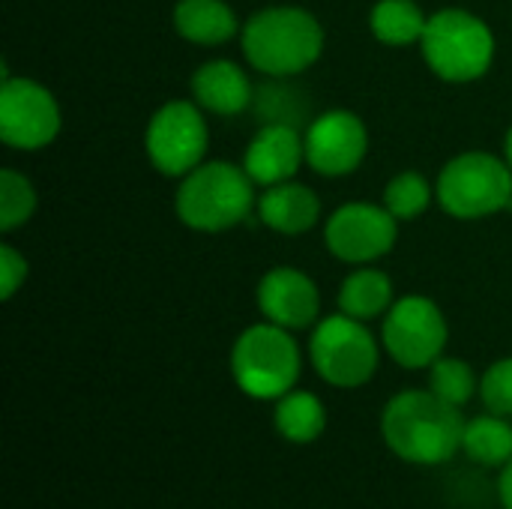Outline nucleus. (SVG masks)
<instances>
[{
    "instance_id": "obj_1",
    "label": "nucleus",
    "mask_w": 512,
    "mask_h": 509,
    "mask_svg": "<svg viewBox=\"0 0 512 509\" xmlns=\"http://www.w3.org/2000/svg\"><path fill=\"white\" fill-rule=\"evenodd\" d=\"M462 408L432 390H402L381 411V435L393 456L408 465H444L462 450Z\"/></svg>"
},
{
    "instance_id": "obj_2",
    "label": "nucleus",
    "mask_w": 512,
    "mask_h": 509,
    "mask_svg": "<svg viewBox=\"0 0 512 509\" xmlns=\"http://www.w3.org/2000/svg\"><path fill=\"white\" fill-rule=\"evenodd\" d=\"M243 54L267 78L306 72L324 51L321 21L300 6H267L240 30Z\"/></svg>"
},
{
    "instance_id": "obj_3",
    "label": "nucleus",
    "mask_w": 512,
    "mask_h": 509,
    "mask_svg": "<svg viewBox=\"0 0 512 509\" xmlns=\"http://www.w3.org/2000/svg\"><path fill=\"white\" fill-rule=\"evenodd\" d=\"M174 207L186 228L219 234L246 222L252 207H258L255 180L240 165L222 159L201 162L195 171L180 177Z\"/></svg>"
},
{
    "instance_id": "obj_4",
    "label": "nucleus",
    "mask_w": 512,
    "mask_h": 509,
    "mask_svg": "<svg viewBox=\"0 0 512 509\" xmlns=\"http://www.w3.org/2000/svg\"><path fill=\"white\" fill-rule=\"evenodd\" d=\"M420 51L438 78L450 84H468L492 69L495 33L468 9H441L426 21Z\"/></svg>"
},
{
    "instance_id": "obj_5",
    "label": "nucleus",
    "mask_w": 512,
    "mask_h": 509,
    "mask_svg": "<svg viewBox=\"0 0 512 509\" xmlns=\"http://www.w3.org/2000/svg\"><path fill=\"white\" fill-rule=\"evenodd\" d=\"M303 357L291 330L261 321L246 327L231 348V378L252 399H282L300 381Z\"/></svg>"
},
{
    "instance_id": "obj_6",
    "label": "nucleus",
    "mask_w": 512,
    "mask_h": 509,
    "mask_svg": "<svg viewBox=\"0 0 512 509\" xmlns=\"http://www.w3.org/2000/svg\"><path fill=\"white\" fill-rule=\"evenodd\" d=\"M435 198L453 219H486L512 210V168L507 159L468 150L450 159L435 183Z\"/></svg>"
},
{
    "instance_id": "obj_7",
    "label": "nucleus",
    "mask_w": 512,
    "mask_h": 509,
    "mask_svg": "<svg viewBox=\"0 0 512 509\" xmlns=\"http://www.w3.org/2000/svg\"><path fill=\"white\" fill-rule=\"evenodd\" d=\"M309 357L315 372L327 384L339 390H354L375 378L381 363V345L369 333L366 321L339 312L315 324L309 339Z\"/></svg>"
},
{
    "instance_id": "obj_8",
    "label": "nucleus",
    "mask_w": 512,
    "mask_h": 509,
    "mask_svg": "<svg viewBox=\"0 0 512 509\" xmlns=\"http://www.w3.org/2000/svg\"><path fill=\"white\" fill-rule=\"evenodd\" d=\"M204 108L189 99L165 102L147 123L144 150L153 168L165 177H186L204 162L210 129L201 114Z\"/></svg>"
},
{
    "instance_id": "obj_9",
    "label": "nucleus",
    "mask_w": 512,
    "mask_h": 509,
    "mask_svg": "<svg viewBox=\"0 0 512 509\" xmlns=\"http://www.w3.org/2000/svg\"><path fill=\"white\" fill-rule=\"evenodd\" d=\"M447 339L450 327L441 306L423 294L396 300L384 315L381 342L402 369H429L438 357H444Z\"/></svg>"
},
{
    "instance_id": "obj_10",
    "label": "nucleus",
    "mask_w": 512,
    "mask_h": 509,
    "mask_svg": "<svg viewBox=\"0 0 512 509\" xmlns=\"http://www.w3.org/2000/svg\"><path fill=\"white\" fill-rule=\"evenodd\" d=\"M63 126L60 105L48 87L33 78H15L3 66L0 87V138L12 150H42Z\"/></svg>"
},
{
    "instance_id": "obj_11",
    "label": "nucleus",
    "mask_w": 512,
    "mask_h": 509,
    "mask_svg": "<svg viewBox=\"0 0 512 509\" xmlns=\"http://www.w3.org/2000/svg\"><path fill=\"white\" fill-rule=\"evenodd\" d=\"M399 240V219L384 204H342L324 225L330 255L345 264H372L384 258Z\"/></svg>"
},
{
    "instance_id": "obj_12",
    "label": "nucleus",
    "mask_w": 512,
    "mask_h": 509,
    "mask_svg": "<svg viewBox=\"0 0 512 509\" xmlns=\"http://www.w3.org/2000/svg\"><path fill=\"white\" fill-rule=\"evenodd\" d=\"M303 141H306V165L321 177H348L351 171L360 168L369 150L366 123L348 108H333L318 114L303 132Z\"/></svg>"
},
{
    "instance_id": "obj_13",
    "label": "nucleus",
    "mask_w": 512,
    "mask_h": 509,
    "mask_svg": "<svg viewBox=\"0 0 512 509\" xmlns=\"http://www.w3.org/2000/svg\"><path fill=\"white\" fill-rule=\"evenodd\" d=\"M258 309L264 321L279 324L285 330H309L318 324L321 294L312 276L297 267H273L261 276L255 291Z\"/></svg>"
},
{
    "instance_id": "obj_14",
    "label": "nucleus",
    "mask_w": 512,
    "mask_h": 509,
    "mask_svg": "<svg viewBox=\"0 0 512 509\" xmlns=\"http://www.w3.org/2000/svg\"><path fill=\"white\" fill-rule=\"evenodd\" d=\"M303 162L306 141L291 123H261L243 156V168L255 180V186H276L294 180Z\"/></svg>"
},
{
    "instance_id": "obj_15",
    "label": "nucleus",
    "mask_w": 512,
    "mask_h": 509,
    "mask_svg": "<svg viewBox=\"0 0 512 509\" xmlns=\"http://www.w3.org/2000/svg\"><path fill=\"white\" fill-rule=\"evenodd\" d=\"M189 87L192 99L219 117H234L255 102V87L234 60H207L195 69Z\"/></svg>"
},
{
    "instance_id": "obj_16",
    "label": "nucleus",
    "mask_w": 512,
    "mask_h": 509,
    "mask_svg": "<svg viewBox=\"0 0 512 509\" xmlns=\"http://www.w3.org/2000/svg\"><path fill=\"white\" fill-rule=\"evenodd\" d=\"M258 219L276 234L297 237L318 225L321 201L309 186L285 180L276 186H264V195H258Z\"/></svg>"
},
{
    "instance_id": "obj_17",
    "label": "nucleus",
    "mask_w": 512,
    "mask_h": 509,
    "mask_svg": "<svg viewBox=\"0 0 512 509\" xmlns=\"http://www.w3.org/2000/svg\"><path fill=\"white\" fill-rule=\"evenodd\" d=\"M174 27L195 45H225L243 30L237 12L225 0H177Z\"/></svg>"
},
{
    "instance_id": "obj_18",
    "label": "nucleus",
    "mask_w": 512,
    "mask_h": 509,
    "mask_svg": "<svg viewBox=\"0 0 512 509\" xmlns=\"http://www.w3.org/2000/svg\"><path fill=\"white\" fill-rule=\"evenodd\" d=\"M393 282L384 270L357 267L339 288V312L357 321H375L390 312L393 306Z\"/></svg>"
},
{
    "instance_id": "obj_19",
    "label": "nucleus",
    "mask_w": 512,
    "mask_h": 509,
    "mask_svg": "<svg viewBox=\"0 0 512 509\" xmlns=\"http://www.w3.org/2000/svg\"><path fill=\"white\" fill-rule=\"evenodd\" d=\"M273 423L288 444H312L327 429V408L315 393L291 390L282 399H276Z\"/></svg>"
},
{
    "instance_id": "obj_20",
    "label": "nucleus",
    "mask_w": 512,
    "mask_h": 509,
    "mask_svg": "<svg viewBox=\"0 0 512 509\" xmlns=\"http://www.w3.org/2000/svg\"><path fill=\"white\" fill-rule=\"evenodd\" d=\"M462 453L486 468H504L512 459V423L501 414H483L465 423Z\"/></svg>"
},
{
    "instance_id": "obj_21",
    "label": "nucleus",
    "mask_w": 512,
    "mask_h": 509,
    "mask_svg": "<svg viewBox=\"0 0 512 509\" xmlns=\"http://www.w3.org/2000/svg\"><path fill=\"white\" fill-rule=\"evenodd\" d=\"M426 15L414 0H378L369 15V27L384 45H411L426 33Z\"/></svg>"
},
{
    "instance_id": "obj_22",
    "label": "nucleus",
    "mask_w": 512,
    "mask_h": 509,
    "mask_svg": "<svg viewBox=\"0 0 512 509\" xmlns=\"http://www.w3.org/2000/svg\"><path fill=\"white\" fill-rule=\"evenodd\" d=\"M429 390L435 396H441L444 402L465 408L477 396L480 381H477V372L471 369V363H465L459 357H438L429 366Z\"/></svg>"
},
{
    "instance_id": "obj_23",
    "label": "nucleus",
    "mask_w": 512,
    "mask_h": 509,
    "mask_svg": "<svg viewBox=\"0 0 512 509\" xmlns=\"http://www.w3.org/2000/svg\"><path fill=\"white\" fill-rule=\"evenodd\" d=\"M429 204H432V183L420 171H402L384 189V207L399 222H411V219L423 216L429 210Z\"/></svg>"
},
{
    "instance_id": "obj_24",
    "label": "nucleus",
    "mask_w": 512,
    "mask_h": 509,
    "mask_svg": "<svg viewBox=\"0 0 512 509\" xmlns=\"http://www.w3.org/2000/svg\"><path fill=\"white\" fill-rule=\"evenodd\" d=\"M36 213V189L15 168L0 171V231H15Z\"/></svg>"
},
{
    "instance_id": "obj_25",
    "label": "nucleus",
    "mask_w": 512,
    "mask_h": 509,
    "mask_svg": "<svg viewBox=\"0 0 512 509\" xmlns=\"http://www.w3.org/2000/svg\"><path fill=\"white\" fill-rule=\"evenodd\" d=\"M480 399L486 411L512 417V357L495 360L480 378Z\"/></svg>"
},
{
    "instance_id": "obj_26",
    "label": "nucleus",
    "mask_w": 512,
    "mask_h": 509,
    "mask_svg": "<svg viewBox=\"0 0 512 509\" xmlns=\"http://www.w3.org/2000/svg\"><path fill=\"white\" fill-rule=\"evenodd\" d=\"M27 279V258L9 243L0 246V297L12 300Z\"/></svg>"
},
{
    "instance_id": "obj_27",
    "label": "nucleus",
    "mask_w": 512,
    "mask_h": 509,
    "mask_svg": "<svg viewBox=\"0 0 512 509\" xmlns=\"http://www.w3.org/2000/svg\"><path fill=\"white\" fill-rule=\"evenodd\" d=\"M498 498H501L504 509H512V459L504 465V471L498 477Z\"/></svg>"
},
{
    "instance_id": "obj_28",
    "label": "nucleus",
    "mask_w": 512,
    "mask_h": 509,
    "mask_svg": "<svg viewBox=\"0 0 512 509\" xmlns=\"http://www.w3.org/2000/svg\"><path fill=\"white\" fill-rule=\"evenodd\" d=\"M504 159H507V165L512 168V129L507 132V141H504Z\"/></svg>"
}]
</instances>
